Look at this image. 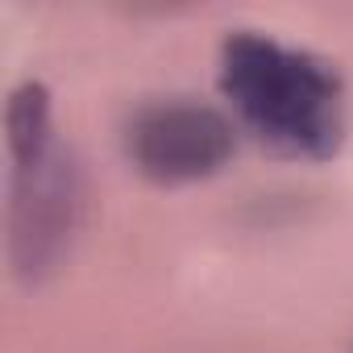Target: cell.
Listing matches in <instances>:
<instances>
[{
	"mask_svg": "<svg viewBox=\"0 0 353 353\" xmlns=\"http://www.w3.org/2000/svg\"><path fill=\"white\" fill-rule=\"evenodd\" d=\"M5 133H9V158L13 170L34 166L50 154V92L42 83H21L9 96L5 108Z\"/></svg>",
	"mask_w": 353,
	"mask_h": 353,
	"instance_id": "obj_3",
	"label": "cell"
},
{
	"mask_svg": "<svg viewBox=\"0 0 353 353\" xmlns=\"http://www.w3.org/2000/svg\"><path fill=\"white\" fill-rule=\"evenodd\" d=\"M129 162L154 183H196L216 174L233 154V125L200 100H154L125 129Z\"/></svg>",
	"mask_w": 353,
	"mask_h": 353,
	"instance_id": "obj_2",
	"label": "cell"
},
{
	"mask_svg": "<svg viewBox=\"0 0 353 353\" xmlns=\"http://www.w3.org/2000/svg\"><path fill=\"white\" fill-rule=\"evenodd\" d=\"M221 92L237 121L287 158H332L345 141V83L332 63L266 34H233L221 50Z\"/></svg>",
	"mask_w": 353,
	"mask_h": 353,
	"instance_id": "obj_1",
	"label": "cell"
}]
</instances>
